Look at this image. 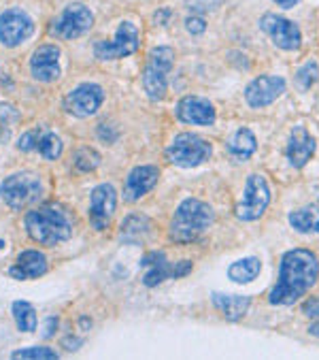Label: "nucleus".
<instances>
[{
  "label": "nucleus",
  "instance_id": "nucleus-1",
  "mask_svg": "<svg viewBox=\"0 0 319 360\" xmlns=\"http://www.w3.org/2000/svg\"><path fill=\"white\" fill-rule=\"evenodd\" d=\"M319 275V260L311 250H292L281 258L279 279L271 290L273 305H294L315 285Z\"/></svg>",
  "mask_w": 319,
  "mask_h": 360
},
{
  "label": "nucleus",
  "instance_id": "nucleus-2",
  "mask_svg": "<svg viewBox=\"0 0 319 360\" xmlns=\"http://www.w3.org/2000/svg\"><path fill=\"white\" fill-rule=\"evenodd\" d=\"M26 233L32 241L53 248L64 243L72 235V224L68 213L58 205H45L41 209H32L26 213Z\"/></svg>",
  "mask_w": 319,
  "mask_h": 360
},
{
  "label": "nucleus",
  "instance_id": "nucleus-3",
  "mask_svg": "<svg viewBox=\"0 0 319 360\" xmlns=\"http://www.w3.org/2000/svg\"><path fill=\"white\" fill-rule=\"evenodd\" d=\"M213 224V211L207 202L198 198H188L183 200L175 215L169 229V237L175 243H192L198 239L209 226Z\"/></svg>",
  "mask_w": 319,
  "mask_h": 360
},
{
  "label": "nucleus",
  "instance_id": "nucleus-4",
  "mask_svg": "<svg viewBox=\"0 0 319 360\" xmlns=\"http://www.w3.org/2000/svg\"><path fill=\"white\" fill-rule=\"evenodd\" d=\"M43 194H45L43 179L32 171L13 173L0 184V198L11 209H24V207L37 205L41 202Z\"/></svg>",
  "mask_w": 319,
  "mask_h": 360
},
{
  "label": "nucleus",
  "instance_id": "nucleus-5",
  "mask_svg": "<svg viewBox=\"0 0 319 360\" xmlns=\"http://www.w3.org/2000/svg\"><path fill=\"white\" fill-rule=\"evenodd\" d=\"M175 62V53L171 47H155L147 60L145 73H143V88L149 98L162 101L169 88V73Z\"/></svg>",
  "mask_w": 319,
  "mask_h": 360
},
{
  "label": "nucleus",
  "instance_id": "nucleus-6",
  "mask_svg": "<svg viewBox=\"0 0 319 360\" xmlns=\"http://www.w3.org/2000/svg\"><path fill=\"white\" fill-rule=\"evenodd\" d=\"M213 154L211 143L204 141L198 134L192 132H181L175 136L173 146L167 150V158L171 165L181 167V169H194L207 162Z\"/></svg>",
  "mask_w": 319,
  "mask_h": 360
},
{
  "label": "nucleus",
  "instance_id": "nucleus-7",
  "mask_svg": "<svg viewBox=\"0 0 319 360\" xmlns=\"http://www.w3.org/2000/svg\"><path fill=\"white\" fill-rule=\"evenodd\" d=\"M268 205H271V188H268L266 177L249 175V179L245 184L243 198L236 205V218L243 220V222L260 220L266 213Z\"/></svg>",
  "mask_w": 319,
  "mask_h": 360
},
{
  "label": "nucleus",
  "instance_id": "nucleus-8",
  "mask_svg": "<svg viewBox=\"0 0 319 360\" xmlns=\"http://www.w3.org/2000/svg\"><path fill=\"white\" fill-rule=\"evenodd\" d=\"M92 26H94V13L84 3H70L53 22L51 32L53 37L72 41V39L88 34Z\"/></svg>",
  "mask_w": 319,
  "mask_h": 360
},
{
  "label": "nucleus",
  "instance_id": "nucleus-9",
  "mask_svg": "<svg viewBox=\"0 0 319 360\" xmlns=\"http://www.w3.org/2000/svg\"><path fill=\"white\" fill-rule=\"evenodd\" d=\"M103 101L105 92L98 84H82L64 96L62 107L72 117H90L103 107Z\"/></svg>",
  "mask_w": 319,
  "mask_h": 360
},
{
  "label": "nucleus",
  "instance_id": "nucleus-10",
  "mask_svg": "<svg viewBox=\"0 0 319 360\" xmlns=\"http://www.w3.org/2000/svg\"><path fill=\"white\" fill-rule=\"evenodd\" d=\"M138 49V28L132 22H122L113 41H98L94 45V56L98 60H117L132 56Z\"/></svg>",
  "mask_w": 319,
  "mask_h": 360
},
{
  "label": "nucleus",
  "instance_id": "nucleus-11",
  "mask_svg": "<svg viewBox=\"0 0 319 360\" xmlns=\"http://www.w3.org/2000/svg\"><path fill=\"white\" fill-rule=\"evenodd\" d=\"M260 28L283 51H296L300 47V43H302L300 28L292 20H287V18H281V15H275V13H266L260 20Z\"/></svg>",
  "mask_w": 319,
  "mask_h": 360
},
{
  "label": "nucleus",
  "instance_id": "nucleus-12",
  "mask_svg": "<svg viewBox=\"0 0 319 360\" xmlns=\"http://www.w3.org/2000/svg\"><path fill=\"white\" fill-rule=\"evenodd\" d=\"M34 32V22L20 9H9L0 15V43L5 47H18Z\"/></svg>",
  "mask_w": 319,
  "mask_h": 360
},
{
  "label": "nucleus",
  "instance_id": "nucleus-13",
  "mask_svg": "<svg viewBox=\"0 0 319 360\" xmlns=\"http://www.w3.org/2000/svg\"><path fill=\"white\" fill-rule=\"evenodd\" d=\"M117 207V194L111 184H100L90 194V224L96 231H105Z\"/></svg>",
  "mask_w": 319,
  "mask_h": 360
},
{
  "label": "nucleus",
  "instance_id": "nucleus-14",
  "mask_svg": "<svg viewBox=\"0 0 319 360\" xmlns=\"http://www.w3.org/2000/svg\"><path fill=\"white\" fill-rule=\"evenodd\" d=\"M18 148L22 152H39L45 160H58L62 156V139L51 130L32 128L20 136Z\"/></svg>",
  "mask_w": 319,
  "mask_h": 360
},
{
  "label": "nucleus",
  "instance_id": "nucleus-15",
  "mask_svg": "<svg viewBox=\"0 0 319 360\" xmlns=\"http://www.w3.org/2000/svg\"><path fill=\"white\" fill-rule=\"evenodd\" d=\"M287 90V84L283 77L277 75H262L258 79H254L247 88H245V103L252 109H260L266 107L271 103H275L279 96H283Z\"/></svg>",
  "mask_w": 319,
  "mask_h": 360
},
{
  "label": "nucleus",
  "instance_id": "nucleus-16",
  "mask_svg": "<svg viewBox=\"0 0 319 360\" xmlns=\"http://www.w3.org/2000/svg\"><path fill=\"white\" fill-rule=\"evenodd\" d=\"M30 73L37 82L51 84L60 77V47L45 43L30 58Z\"/></svg>",
  "mask_w": 319,
  "mask_h": 360
},
{
  "label": "nucleus",
  "instance_id": "nucleus-17",
  "mask_svg": "<svg viewBox=\"0 0 319 360\" xmlns=\"http://www.w3.org/2000/svg\"><path fill=\"white\" fill-rule=\"evenodd\" d=\"M177 120L194 126H211L215 122V107L202 96H185L177 103Z\"/></svg>",
  "mask_w": 319,
  "mask_h": 360
},
{
  "label": "nucleus",
  "instance_id": "nucleus-18",
  "mask_svg": "<svg viewBox=\"0 0 319 360\" xmlns=\"http://www.w3.org/2000/svg\"><path fill=\"white\" fill-rule=\"evenodd\" d=\"M157 179H160V171L151 165L132 169L124 181V198L132 200V202L143 198L145 194H149L155 188Z\"/></svg>",
  "mask_w": 319,
  "mask_h": 360
},
{
  "label": "nucleus",
  "instance_id": "nucleus-19",
  "mask_svg": "<svg viewBox=\"0 0 319 360\" xmlns=\"http://www.w3.org/2000/svg\"><path fill=\"white\" fill-rule=\"evenodd\" d=\"M315 148H317V143L311 136V132L304 126H296L292 130V136H289V143H287L285 156H287V160H289V165L294 169H302L313 158Z\"/></svg>",
  "mask_w": 319,
  "mask_h": 360
},
{
  "label": "nucleus",
  "instance_id": "nucleus-20",
  "mask_svg": "<svg viewBox=\"0 0 319 360\" xmlns=\"http://www.w3.org/2000/svg\"><path fill=\"white\" fill-rule=\"evenodd\" d=\"M49 269L47 258L43 252L39 250H24L18 256V262L9 269V275L13 279H32V277H41L45 275Z\"/></svg>",
  "mask_w": 319,
  "mask_h": 360
},
{
  "label": "nucleus",
  "instance_id": "nucleus-21",
  "mask_svg": "<svg viewBox=\"0 0 319 360\" xmlns=\"http://www.w3.org/2000/svg\"><path fill=\"white\" fill-rule=\"evenodd\" d=\"M141 266L145 269L143 283L147 288H155V285L162 283L164 279L173 277V264L169 262V258H167L164 252H149L141 260Z\"/></svg>",
  "mask_w": 319,
  "mask_h": 360
},
{
  "label": "nucleus",
  "instance_id": "nucleus-22",
  "mask_svg": "<svg viewBox=\"0 0 319 360\" xmlns=\"http://www.w3.org/2000/svg\"><path fill=\"white\" fill-rule=\"evenodd\" d=\"M213 305L217 307V311L228 320V322H238L252 305L249 297H232V295H221V292H213Z\"/></svg>",
  "mask_w": 319,
  "mask_h": 360
},
{
  "label": "nucleus",
  "instance_id": "nucleus-23",
  "mask_svg": "<svg viewBox=\"0 0 319 360\" xmlns=\"http://www.w3.org/2000/svg\"><path fill=\"white\" fill-rule=\"evenodd\" d=\"M228 154H232L236 160H249L256 150H258V141L256 134L249 128H238L226 143Z\"/></svg>",
  "mask_w": 319,
  "mask_h": 360
},
{
  "label": "nucleus",
  "instance_id": "nucleus-24",
  "mask_svg": "<svg viewBox=\"0 0 319 360\" xmlns=\"http://www.w3.org/2000/svg\"><path fill=\"white\" fill-rule=\"evenodd\" d=\"M289 224L294 231L311 235V233H319V207L317 205H308V207H300L296 211L289 213Z\"/></svg>",
  "mask_w": 319,
  "mask_h": 360
},
{
  "label": "nucleus",
  "instance_id": "nucleus-25",
  "mask_svg": "<svg viewBox=\"0 0 319 360\" xmlns=\"http://www.w3.org/2000/svg\"><path fill=\"white\" fill-rule=\"evenodd\" d=\"M260 271H262V260L258 256H247L228 266V277L234 283H249L260 275Z\"/></svg>",
  "mask_w": 319,
  "mask_h": 360
},
{
  "label": "nucleus",
  "instance_id": "nucleus-26",
  "mask_svg": "<svg viewBox=\"0 0 319 360\" xmlns=\"http://www.w3.org/2000/svg\"><path fill=\"white\" fill-rule=\"evenodd\" d=\"M149 235H151V222H149V218H145V215L132 213V215H128V218L124 220V224H122V237H124V241L141 243Z\"/></svg>",
  "mask_w": 319,
  "mask_h": 360
},
{
  "label": "nucleus",
  "instance_id": "nucleus-27",
  "mask_svg": "<svg viewBox=\"0 0 319 360\" xmlns=\"http://www.w3.org/2000/svg\"><path fill=\"white\" fill-rule=\"evenodd\" d=\"M13 318L18 322V328L22 333H34L37 330V311L28 301H15L13 303Z\"/></svg>",
  "mask_w": 319,
  "mask_h": 360
},
{
  "label": "nucleus",
  "instance_id": "nucleus-28",
  "mask_svg": "<svg viewBox=\"0 0 319 360\" xmlns=\"http://www.w3.org/2000/svg\"><path fill=\"white\" fill-rule=\"evenodd\" d=\"M317 79H319V66H317V62H313V60H308L306 64H302V66L296 70V75H294V82H296L298 90H302V92H306Z\"/></svg>",
  "mask_w": 319,
  "mask_h": 360
},
{
  "label": "nucleus",
  "instance_id": "nucleus-29",
  "mask_svg": "<svg viewBox=\"0 0 319 360\" xmlns=\"http://www.w3.org/2000/svg\"><path fill=\"white\" fill-rule=\"evenodd\" d=\"M72 165L79 173H90L100 165V156L92 148H82L72 156Z\"/></svg>",
  "mask_w": 319,
  "mask_h": 360
},
{
  "label": "nucleus",
  "instance_id": "nucleus-30",
  "mask_svg": "<svg viewBox=\"0 0 319 360\" xmlns=\"http://www.w3.org/2000/svg\"><path fill=\"white\" fill-rule=\"evenodd\" d=\"M11 358H28V360H53L58 358V352L45 345H37V347H26V349H15L11 354Z\"/></svg>",
  "mask_w": 319,
  "mask_h": 360
},
{
  "label": "nucleus",
  "instance_id": "nucleus-31",
  "mask_svg": "<svg viewBox=\"0 0 319 360\" xmlns=\"http://www.w3.org/2000/svg\"><path fill=\"white\" fill-rule=\"evenodd\" d=\"M185 28H188L190 34H202L207 30V22L202 18H198V15H192V18L185 20Z\"/></svg>",
  "mask_w": 319,
  "mask_h": 360
},
{
  "label": "nucleus",
  "instance_id": "nucleus-32",
  "mask_svg": "<svg viewBox=\"0 0 319 360\" xmlns=\"http://www.w3.org/2000/svg\"><path fill=\"white\" fill-rule=\"evenodd\" d=\"M304 314H306L308 318L317 320V318H319V299L306 301V305H304Z\"/></svg>",
  "mask_w": 319,
  "mask_h": 360
},
{
  "label": "nucleus",
  "instance_id": "nucleus-33",
  "mask_svg": "<svg viewBox=\"0 0 319 360\" xmlns=\"http://www.w3.org/2000/svg\"><path fill=\"white\" fill-rule=\"evenodd\" d=\"M192 271V262H177L175 266H173V277H185L188 273Z\"/></svg>",
  "mask_w": 319,
  "mask_h": 360
},
{
  "label": "nucleus",
  "instance_id": "nucleus-34",
  "mask_svg": "<svg viewBox=\"0 0 319 360\" xmlns=\"http://www.w3.org/2000/svg\"><path fill=\"white\" fill-rule=\"evenodd\" d=\"M56 330H58V318H56V316H51V318L47 320V330H45L43 335H45V337H51Z\"/></svg>",
  "mask_w": 319,
  "mask_h": 360
},
{
  "label": "nucleus",
  "instance_id": "nucleus-35",
  "mask_svg": "<svg viewBox=\"0 0 319 360\" xmlns=\"http://www.w3.org/2000/svg\"><path fill=\"white\" fill-rule=\"evenodd\" d=\"M169 15H171V11H169V9L157 11V13H155V24H167V22H169Z\"/></svg>",
  "mask_w": 319,
  "mask_h": 360
},
{
  "label": "nucleus",
  "instance_id": "nucleus-36",
  "mask_svg": "<svg viewBox=\"0 0 319 360\" xmlns=\"http://www.w3.org/2000/svg\"><path fill=\"white\" fill-rule=\"evenodd\" d=\"M275 3L281 7V9H292V7H296L300 0H275Z\"/></svg>",
  "mask_w": 319,
  "mask_h": 360
},
{
  "label": "nucleus",
  "instance_id": "nucleus-37",
  "mask_svg": "<svg viewBox=\"0 0 319 360\" xmlns=\"http://www.w3.org/2000/svg\"><path fill=\"white\" fill-rule=\"evenodd\" d=\"M308 333H311V335H317V337H319V322L311 324V326H308Z\"/></svg>",
  "mask_w": 319,
  "mask_h": 360
},
{
  "label": "nucleus",
  "instance_id": "nucleus-38",
  "mask_svg": "<svg viewBox=\"0 0 319 360\" xmlns=\"http://www.w3.org/2000/svg\"><path fill=\"white\" fill-rule=\"evenodd\" d=\"M3 248H5V241H3V239H0V250H3Z\"/></svg>",
  "mask_w": 319,
  "mask_h": 360
}]
</instances>
